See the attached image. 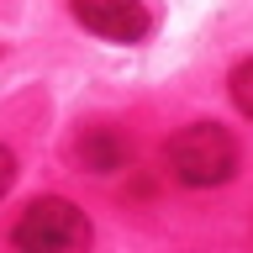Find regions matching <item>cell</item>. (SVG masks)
<instances>
[{
    "label": "cell",
    "mask_w": 253,
    "mask_h": 253,
    "mask_svg": "<svg viewBox=\"0 0 253 253\" xmlns=\"http://www.w3.org/2000/svg\"><path fill=\"white\" fill-rule=\"evenodd\" d=\"M227 95H232V106L253 122V58H243L232 74H227Z\"/></svg>",
    "instance_id": "obj_5"
},
{
    "label": "cell",
    "mask_w": 253,
    "mask_h": 253,
    "mask_svg": "<svg viewBox=\"0 0 253 253\" xmlns=\"http://www.w3.org/2000/svg\"><path fill=\"white\" fill-rule=\"evenodd\" d=\"M90 243L95 227L69 195H37L11 227L16 253H90Z\"/></svg>",
    "instance_id": "obj_2"
},
{
    "label": "cell",
    "mask_w": 253,
    "mask_h": 253,
    "mask_svg": "<svg viewBox=\"0 0 253 253\" xmlns=\"http://www.w3.org/2000/svg\"><path fill=\"white\" fill-rule=\"evenodd\" d=\"M11 185H16V153L5 148V142H0V195H5Z\"/></svg>",
    "instance_id": "obj_6"
},
{
    "label": "cell",
    "mask_w": 253,
    "mask_h": 253,
    "mask_svg": "<svg viewBox=\"0 0 253 253\" xmlns=\"http://www.w3.org/2000/svg\"><path fill=\"white\" fill-rule=\"evenodd\" d=\"M74 158H79V169H90V174H116L132 164V142L116 126H84L74 137Z\"/></svg>",
    "instance_id": "obj_4"
},
{
    "label": "cell",
    "mask_w": 253,
    "mask_h": 253,
    "mask_svg": "<svg viewBox=\"0 0 253 253\" xmlns=\"http://www.w3.org/2000/svg\"><path fill=\"white\" fill-rule=\"evenodd\" d=\"M237 137L227 132V126L216 122H190L179 126L169 137V148H164V164H169V174L179 179V185L190 190H211V185H227L237 174Z\"/></svg>",
    "instance_id": "obj_1"
},
{
    "label": "cell",
    "mask_w": 253,
    "mask_h": 253,
    "mask_svg": "<svg viewBox=\"0 0 253 253\" xmlns=\"http://www.w3.org/2000/svg\"><path fill=\"white\" fill-rule=\"evenodd\" d=\"M69 16L100 42H142L153 32L148 0H69Z\"/></svg>",
    "instance_id": "obj_3"
}]
</instances>
